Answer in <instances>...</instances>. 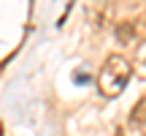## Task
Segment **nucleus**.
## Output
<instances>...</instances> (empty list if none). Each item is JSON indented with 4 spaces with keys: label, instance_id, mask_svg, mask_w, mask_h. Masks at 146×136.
Instances as JSON below:
<instances>
[{
    "label": "nucleus",
    "instance_id": "1",
    "mask_svg": "<svg viewBox=\"0 0 146 136\" xmlns=\"http://www.w3.org/2000/svg\"><path fill=\"white\" fill-rule=\"evenodd\" d=\"M130 73H133V65H130V60H127L125 55H108L103 68H100V73H98L100 95H103V98H116V95H122V90L130 82Z\"/></svg>",
    "mask_w": 146,
    "mask_h": 136
},
{
    "label": "nucleus",
    "instance_id": "2",
    "mask_svg": "<svg viewBox=\"0 0 146 136\" xmlns=\"http://www.w3.org/2000/svg\"><path fill=\"white\" fill-rule=\"evenodd\" d=\"M143 125H146V95H141L130 109V128H143Z\"/></svg>",
    "mask_w": 146,
    "mask_h": 136
},
{
    "label": "nucleus",
    "instance_id": "3",
    "mask_svg": "<svg viewBox=\"0 0 146 136\" xmlns=\"http://www.w3.org/2000/svg\"><path fill=\"white\" fill-rule=\"evenodd\" d=\"M116 41L119 44H133L135 41V22H122L116 27Z\"/></svg>",
    "mask_w": 146,
    "mask_h": 136
},
{
    "label": "nucleus",
    "instance_id": "4",
    "mask_svg": "<svg viewBox=\"0 0 146 136\" xmlns=\"http://www.w3.org/2000/svg\"><path fill=\"white\" fill-rule=\"evenodd\" d=\"M114 136H125V131H122V128H116V133Z\"/></svg>",
    "mask_w": 146,
    "mask_h": 136
},
{
    "label": "nucleus",
    "instance_id": "5",
    "mask_svg": "<svg viewBox=\"0 0 146 136\" xmlns=\"http://www.w3.org/2000/svg\"><path fill=\"white\" fill-rule=\"evenodd\" d=\"M141 136H146V131H143V133H141Z\"/></svg>",
    "mask_w": 146,
    "mask_h": 136
}]
</instances>
